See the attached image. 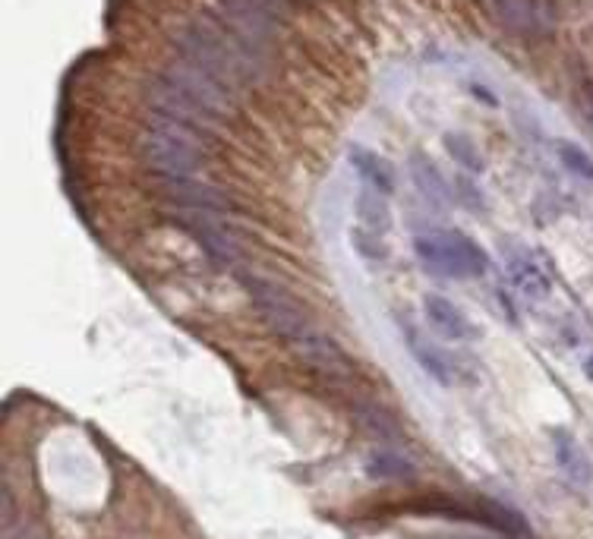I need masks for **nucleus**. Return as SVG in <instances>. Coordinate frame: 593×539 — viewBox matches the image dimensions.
Listing matches in <instances>:
<instances>
[{"label":"nucleus","mask_w":593,"mask_h":539,"mask_svg":"<svg viewBox=\"0 0 593 539\" xmlns=\"http://www.w3.org/2000/svg\"><path fill=\"white\" fill-rule=\"evenodd\" d=\"M294 347V354L310 366L316 369L319 376H329V379H347L351 376V360H347V354L341 350V344L332 338V335H325V331H316L310 328L303 338L291 341Z\"/></svg>","instance_id":"obj_9"},{"label":"nucleus","mask_w":593,"mask_h":539,"mask_svg":"<svg viewBox=\"0 0 593 539\" xmlns=\"http://www.w3.org/2000/svg\"><path fill=\"white\" fill-rule=\"evenodd\" d=\"M455 202H464L470 212H483V209H486V196H483V190H480L477 183L464 180V177L455 180Z\"/></svg>","instance_id":"obj_20"},{"label":"nucleus","mask_w":593,"mask_h":539,"mask_svg":"<svg viewBox=\"0 0 593 539\" xmlns=\"http://www.w3.org/2000/svg\"><path fill=\"white\" fill-rule=\"evenodd\" d=\"M549 442H552V458H556V467L562 470L565 480L578 489H587L593 483V464L584 445L568 429H552Z\"/></svg>","instance_id":"obj_11"},{"label":"nucleus","mask_w":593,"mask_h":539,"mask_svg":"<svg viewBox=\"0 0 593 539\" xmlns=\"http://www.w3.org/2000/svg\"><path fill=\"white\" fill-rule=\"evenodd\" d=\"M388 237H379V234H370L363 231V227H354V250L360 253V259H366L370 265H385L388 259Z\"/></svg>","instance_id":"obj_19"},{"label":"nucleus","mask_w":593,"mask_h":539,"mask_svg":"<svg viewBox=\"0 0 593 539\" xmlns=\"http://www.w3.org/2000/svg\"><path fill=\"white\" fill-rule=\"evenodd\" d=\"M401 335H404V344L407 350H411V357L417 360V366L426 372L429 379H436L442 388H452L458 382V363L455 357L448 354L445 347H439L429 335H423V331L411 322V319H404L401 322Z\"/></svg>","instance_id":"obj_8"},{"label":"nucleus","mask_w":593,"mask_h":539,"mask_svg":"<svg viewBox=\"0 0 593 539\" xmlns=\"http://www.w3.org/2000/svg\"><path fill=\"white\" fill-rule=\"evenodd\" d=\"M552 152H556L559 164L568 174H575L584 183H593V155L584 152L581 145L568 142V139H556V142H552Z\"/></svg>","instance_id":"obj_17"},{"label":"nucleus","mask_w":593,"mask_h":539,"mask_svg":"<svg viewBox=\"0 0 593 539\" xmlns=\"http://www.w3.org/2000/svg\"><path fill=\"white\" fill-rule=\"evenodd\" d=\"M445 152L452 155L464 171L470 174H483L486 171V161H483V152L477 149V142L464 136V133H445Z\"/></svg>","instance_id":"obj_18"},{"label":"nucleus","mask_w":593,"mask_h":539,"mask_svg":"<svg viewBox=\"0 0 593 539\" xmlns=\"http://www.w3.org/2000/svg\"><path fill=\"white\" fill-rule=\"evenodd\" d=\"M423 313H426L429 328H433L436 335L445 338V341L461 344V341L477 338V328L470 325V319L464 316V309L458 303H452L448 297H442V294H426L423 297Z\"/></svg>","instance_id":"obj_10"},{"label":"nucleus","mask_w":593,"mask_h":539,"mask_svg":"<svg viewBox=\"0 0 593 539\" xmlns=\"http://www.w3.org/2000/svg\"><path fill=\"white\" fill-rule=\"evenodd\" d=\"M414 256L429 275L448 281L483 278L489 272V253L464 231L445 227H423L414 234Z\"/></svg>","instance_id":"obj_3"},{"label":"nucleus","mask_w":593,"mask_h":539,"mask_svg":"<svg viewBox=\"0 0 593 539\" xmlns=\"http://www.w3.org/2000/svg\"><path fill=\"white\" fill-rule=\"evenodd\" d=\"M581 363H584V372H587V376L593 379V350H587V354H584V360H581Z\"/></svg>","instance_id":"obj_21"},{"label":"nucleus","mask_w":593,"mask_h":539,"mask_svg":"<svg viewBox=\"0 0 593 539\" xmlns=\"http://www.w3.org/2000/svg\"><path fill=\"white\" fill-rule=\"evenodd\" d=\"M240 281H243V290L250 294L259 319L265 322V328L275 331L278 338H284L291 344V341L303 338L306 331L313 328L303 303L281 281H275L272 275L247 272V268H240Z\"/></svg>","instance_id":"obj_4"},{"label":"nucleus","mask_w":593,"mask_h":539,"mask_svg":"<svg viewBox=\"0 0 593 539\" xmlns=\"http://www.w3.org/2000/svg\"><path fill=\"white\" fill-rule=\"evenodd\" d=\"M357 227L379 237L392 234V209H388L385 193L373 190V186H363L357 193Z\"/></svg>","instance_id":"obj_15"},{"label":"nucleus","mask_w":593,"mask_h":539,"mask_svg":"<svg viewBox=\"0 0 593 539\" xmlns=\"http://www.w3.org/2000/svg\"><path fill=\"white\" fill-rule=\"evenodd\" d=\"M347 161H351V168L357 171L363 186H373V190L385 196H392L398 190V174L379 152L366 149V145H351V149H347Z\"/></svg>","instance_id":"obj_12"},{"label":"nucleus","mask_w":593,"mask_h":539,"mask_svg":"<svg viewBox=\"0 0 593 539\" xmlns=\"http://www.w3.org/2000/svg\"><path fill=\"white\" fill-rule=\"evenodd\" d=\"M363 470L376 483H401V480H414V476H417L414 461L407 458V454L395 451L392 445H382V448L366 454Z\"/></svg>","instance_id":"obj_14"},{"label":"nucleus","mask_w":593,"mask_h":539,"mask_svg":"<svg viewBox=\"0 0 593 539\" xmlns=\"http://www.w3.org/2000/svg\"><path fill=\"white\" fill-rule=\"evenodd\" d=\"M146 101H149V108L155 117H168V120H177V123H187V127H209V114L202 111L196 101L177 89L174 82L165 76V73H158L149 79V86H146Z\"/></svg>","instance_id":"obj_7"},{"label":"nucleus","mask_w":593,"mask_h":539,"mask_svg":"<svg viewBox=\"0 0 593 539\" xmlns=\"http://www.w3.org/2000/svg\"><path fill=\"white\" fill-rule=\"evenodd\" d=\"M174 51L180 60L212 73L228 89H237L240 82H259L269 73L272 54L250 48L237 38L221 19L199 16L174 35Z\"/></svg>","instance_id":"obj_1"},{"label":"nucleus","mask_w":593,"mask_h":539,"mask_svg":"<svg viewBox=\"0 0 593 539\" xmlns=\"http://www.w3.org/2000/svg\"><path fill=\"white\" fill-rule=\"evenodd\" d=\"M171 218L187 231L206 256L221 265V268H234L240 272L243 268V246L234 234V227L228 224V215L221 212H202V209H180V205H171Z\"/></svg>","instance_id":"obj_5"},{"label":"nucleus","mask_w":593,"mask_h":539,"mask_svg":"<svg viewBox=\"0 0 593 539\" xmlns=\"http://www.w3.org/2000/svg\"><path fill=\"white\" fill-rule=\"evenodd\" d=\"M357 420H360V426L373 435V439H379V442H385V445H398V442H404V432H401V426H398V420L388 413L385 407H379V404H360L357 407Z\"/></svg>","instance_id":"obj_16"},{"label":"nucleus","mask_w":593,"mask_h":539,"mask_svg":"<svg viewBox=\"0 0 593 539\" xmlns=\"http://www.w3.org/2000/svg\"><path fill=\"white\" fill-rule=\"evenodd\" d=\"M411 177L417 183V193L426 199V205L433 212H445L448 205L455 202V183H448L429 158H423V155L411 158Z\"/></svg>","instance_id":"obj_13"},{"label":"nucleus","mask_w":593,"mask_h":539,"mask_svg":"<svg viewBox=\"0 0 593 539\" xmlns=\"http://www.w3.org/2000/svg\"><path fill=\"white\" fill-rule=\"evenodd\" d=\"M139 149L149 171H155L161 180L199 177L206 168V145H202L196 127L168 117H155L149 123L139 139Z\"/></svg>","instance_id":"obj_2"},{"label":"nucleus","mask_w":593,"mask_h":539,"mask_svg":"<svg viewBox=\"0 0 593 539\" xmlns=\"http://www.w3.org/2000/svg\"><path fill=\"white\" fill-rule=\"evenodd\" d=\"M502 268L508 284L518 290L524 300H546L552 294V278L546 272L543 259H537V253L524 243H508L502 250Z\"/></svg>","instance_id":"obj_6"}]
</instances>
